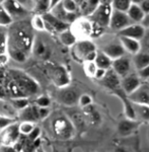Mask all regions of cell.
Instances as JSON below:
<instances>
[{"label": "cell", "instance_id": "f6af8a7d", "mask_svg": "<svg viewBox=\"0 0 149 152\" xmlns=\"http://www.w3.org/2000/svg\"><path fill=\"white\" fill-rule=\"evenodd\" d=\"M107 70H104V69H101V68H97L96 72V75H94V79H96L97 81H101L102 79H104V77L106 76L107 74Z\"/></svg>", "mask_w": 149, "mask_h": 152}, {"label": "cell", "instance_id": "681fc988", "mask_svg": "<svg viewBox=\"0 0 149 152\" xmlns=\"http://www.w3.org/2000/svg\"><path fill=\"white\" fill-rule=\"evenodd\" d=\"M0 152H16L15 149L13 148V146H9V145H0Z\"/></svg>", "mask_w": 149, "mask_h": 152}, {"label": "cell", "instance_id": "8d00e7d4", "mask_svg": "<svg viewBox=\"0 0 149 152\" xmlns=\"http://www.w3.org/2000/svg\"><path fill=\"white\" fill-rule=\"evenodd\" d=\"M84 72L88 77H94L97 70L96 62H84Z\"/></svg>", "mask_w": 149, "mask_h": 152}, {"label": "cell", "instance_id": "9f6ffc18", "mask_svg": "<svg viewBox=\"0 0 149 152\" xmlns=\"http://www.w3.org/2000/svg\"><path fill=\"white\" fill-rule=\"evenodd\" d=\"M115 152H128L126 148H122V147H120V148H117Z\"/></svg>", "mask_w": 149, "mask_h": 152}, {"label": "cell", "instance_id": "5b68a950", "mask_svg": "<svg viewBox=\"0 0 149 152\" xmlns=\"http://www.w3.org/2000/svg\"><path fill=\"white\" fill-rule=\"evenodd\" d=\"M53 129L59 138L67 140L73 137L75 132L72 122L65 116H59L53 121Z\"/></svg>", "mask_w": 149, "mask_h": 152}, {"label": "cell", "instance_id": "4316f807", "mask_svg": "<svg viewBox=\"0 0 149 152\" xmlns=\"http://www.w3.org/2000/svg\"><path fill=\"white\" fill-rule=\"evenodd\" d=\"M133 65L138 71L144 69L149 65V54L148 53H138L133 58Z\"/></svg>", "mask_w": 149, "mask_h": 152}, {"label": "cell", "instance_id": "8992f818", "mask_svg": "<svg viewBox=\"0 0 149 152\" xmlns=\"http://www.w3.org/2000/svg\"><path fill=\"white\" fill-rule=\"evenodd\" d=\"M47 72L53 83L58 87L63 88L69 85L70 76L65 67L61 65H49L47 67Z\"/></svg>", "mask_w": 149, "mask_h": 152}, {"label": "cell", "instance_id": "3957f363", "mask_svg": "<svg viewBox=\"0 0 149 152\" xmlns=\"http://www.w3.org/2000/svg\"><path fill=\"white\" fill-rule=\"evenodd\" d=\"M7 76L16 83V85L23 92V96L26 97L28 95H33L39 92L40 86L31 76L20 70H9L6 72Z\"/></svg>", "mask_w": 149, "mask_h": 152}, {"label": "cell", "instance_id": "7a4b0ae2", "mask_svg": "<svg viewBox=\"0 0 149 152\" xmlns=\"http://www.w3.org/2000/svg\"><path fill=\"white\" fill-rule=\"evenodd\" d=\"M99 82L107 90L111 91V94H115L122 100L124 105V110H125L126 118L131 120H136V114H135V110H134L133 102L129 99L128 95L125 92V90L123 89L121 77L113 69H110L107 71V74L104 77V79H102Z\"/></svg>", "mask_w": 149, "mask_h": 152}, {"label": "cell", "instance_id": "d6a6232c", "mask_svg": "<svg viewBox=\"0 0 149 152\" xmlns=\"http://www.w3.org/2000/svg\"><path fill=\"white\" fill-rule=\"evenodd\" d=\"M12 23H13L12 18L8 14V12L3 8V6L0 5V26H11Z\"/></svg>", "mask_w": 149, "mask_h": 152}, {"label": "cell", "instance_id": "60d3db41", "mask_svg": "<svg viewBox=\"0 0 149 152\" xmlns=\"http://www.w3.org/2000/svg\"><path fill=\"white\" fill-rule=\"evenodd\" d=\"M51 104V100L47 96H41L37 99V105L39 107H48Z\"/></svg>", "mask_w": 149, "mask_h": 152}, {"label": "cell", "instance_id": "680465c9", "mask_svg": "<svg viewBox=\"0 0 149 152\" xmlns=\"http://www.w3.org/2000/svg\"><path fill=\"white\" fill-rule=\"evenodd\" d=\"M74 1L76 2V3L78 4V6H79L80 4H82V3H83L84 1H86V0H74Z\"/></svg>", "mask_w": 149, "mask_h": 152}, {"label": "cell", "instance_id": "f546056e", "mask_svg": "<svg viewBox=\"0 0 149 152\" xmlns=\"http://www.w3.org/2000/svg\"><path fill=\"white\" fill-rule=\"evenodd\" d=\"M134 110H135L136 119H140L142 121H149V105L144 104H133Z\"/></svg>", "mask_w": 149, "mask_h": 152}, {"label": "cell", "instance_id": "9a60e30c", "mask_svg": "<svg viewBox=\"0 0 149 152\" xmlns=\"http://www.w3.org/2000/svg\"><path fill=\"white\" fill-rule=\"evenodd\" d=\"M20 135L21 134L20 131H19V126L12 124L5 128V130L3 131V133L1 135V141L4 145L13 146L18 141Z\"/></svg>", "mask_w": 149, "mask_h": 152}, {"label": "cell", "instance_id": "ee69618b", "mask_svg": "<svg viewBox=\"0 0 149 152\" xmlns=\"http://www.w3.org/2000/svg\"><path fill=\"white\" fill-rule=\"evenodd\" d=\"M40 133H41V130L39 129V128H35V129L33 130V131H31V133L28 136V140H31V142H34L35 140H37V139H39Z\"/></svg>", "mask_w": 149, "mask_h": 152}, {"label": "cell", "instance_id": "4dcf8cb0", "mask_svg": "<svg viewBox=\"0 0 149 152\" xmlns=\"http://www.w3.org/2000/svg\"><path fill=\"white\" fill-rule=\"evenodd\" d=\"M36 3L35 12L38 14H42L48 12L49 9H51V0H34Z\"/></svg>", "mask_w": 149, "mask_h": 152}, {"label": "cell", "instance_id": "7bdbcfd3", "mask_svg": "<svg viewBox=\"0 0 149 152\" xmlns=\"http://www.w3.org/2000/svg\"><path fill=\"white\" fill-rule=\"evenodd\" d=\"M34 149H36L35 146H34V143L31 140H28H28H26V142L24 143V145L23 147V151L21 152H33Z\"/></svg>", "mask_w": 149, "mask_h": 152}, {"label": "cell", "instance_id": "d6986e66", "mask_svg": "<svg viewBox=\"0 0 149 152\" xmlns=\"http://www.w3.org/2000/svg\"><path fill=\"white\" fill-rule=\"evenodd\" d=\"M138 125L139 123L136 120H131L126 118V119H123L119 122L118 126H117V133L121 137H128L136 131V129L138 128Z\"/></svg>", "mask_w": 149, "mask_h": 152}, {"label": "cell", "instance_id": "ac0fdd59", "mask_svg": "<svg viewBox=\"0 0 149 152\" xmlns=\"http://www.w3.org/2000/svg\"><path fill=\"white\" fill-rule=\"evenodd\" d=\"M128 97L133 104L149 105V85L142 84L136 91L128 95Z\"/></svg>", "mask_w": 149, "mask_h": 152}, {"label": "cell", "instance_id": "4fadbf2b", "mask_svg": "<svg viewBox=\"0 0 149 152\" xmlns=\"http://www.w3.org/2000/svg\"><path fill=\"white\" fill-rule=\"evenodd\" d=\"M51 12H52L57 18H59L60 20L64 21V23L68 24H73L78 18H81L79 12H68L67 10H65L64 7L61 4V2L58 3L56 6H54L53 8L51 9Z\"/></svg>", "mask_w": 149, "mask_h": 152}, {"label": "cell", "instance_id": "277c9868", "mask_svg": "<svg viewBox=\"0 0 149 152\" xmlns=\"http://www.w3.org/2000/svg\"><path fill=\"white\" fill-rule=\"evenodd\" d=\"M71 31L79 40H89L91 37H96V34L101 33L104 28L96 26L88 18H79L72 24Z\"/></svg>", "mask_w": 149, "mask_h": 152}, {"label": "cell", "instance_id": "816d5d0a", "mask_svg": "<svg viewBox=\"0 0 149 152\" xmlns=\"http://www.w3.org/2000/svg\"><path fill=\"white\" fill-rule=\"evenodd\" d=\"M141 24L144 26V28H149V14H146L145 18H144L143 21L141 23Z\"/></svg>", "mask_w": 149, "mask_h": 152}, {"label": "cell", "instance_id": "44dd1931", "mask_svg": "<svg viewBox=\"0 0 149 152\" xmlns=\"http://www.w3.org/2000/svg\"><path fill=\"white\" fill-rule=\"evenodd\" d=\"M31 52H33V54L37 58L42 59V60H48L51 55L50 49L41 39H36L34 41Z\"/></svg>", "mask_w": 149, "mask_h": 152}, {"label": "cell", "instance_id": "e0dca14e", "mask_svg": "<svg viewBox=\"0 0 149 152\" xmlns=\"http://www.w3.org/2000/svg\"><path fill=\"white\" fill-rule=\"evenodd\" d=\"M131 66H132V63H131L130 58L126 57V56H123V57L118 58L113 61L112 69H113L120 77L123 78L128 74H130Z\"/></svg>", "mask_w": 149, "mask_h": 152}, {"label": "cell", "instance_id": "603a6c76", "mask_svg": "<svg viewBox=\"0 0 149 152\" xmlns=\"http://www.w3.org/2000/svg\"><path fill=\"white\" fill-rule=\"evenodd\" d=\"M19 118L23 120V122H34L38 121L40 119V115H39V107L36 105H28L26 109L21 110L19 113Z\"/></svg>", "mask_w": 149, "mask_h": 152}, {"label": "cell", "instance_id": "db71d44e", "mask_svg": "<svg viewBox=\"0 0 149 152\" xmlns=\"http://www.w3.org/2000/svg\"><path fill=\"white\" fill-rule=\"evenodd\" d=\"M61 1H62V0H51V9H52L54 6L57 5L58 3H60Z\"/></svg>", "mask_w": 149, "mask_h": 152}, {"label": "cell", "instance_id": "836d02e7", "mask_svg": "<svg viewBox=\"0 0 149 152\" xmlns=\"http://www.w3.org/2000/svg\"><path fill=\"white\" fill-rule=\"evenodd\" d=\"M31 23L33 28L37 29V31H46L45 29V21L42 18V15L40 14H37V15L34 16L33 18L31 19Z\"/></svg>", "mask_w": 149, "mask_h": 152}, {"label": "cell", "instance_id": "bcb514c9", "mask_svg": "<svg viewBox=\"0 0 149 152\" xmlns=\"http://www.w3.org/2000/svg\"><path fill=\"white\" fill-rule=\"evenodd\" d=\"M138 75L140 76L141 79H149V65L144 68V69L138 71Z\"/></svg>", "mask_w": 149, "mask_h": 152}, {"label": "cell", "instance_id": "94428289", "mask_svg": "<svg viewBox=\"0 0 149 152\" xmlns=\"http://www.w3.org/2000/svg\"><path fill=\"white\" fill-rule=\"evenodd\" d=\"M38 152H44L43 150H38Z\"/></svg>", "mask_w": 149, "mask_h": 152}, {"label": "cell", "instance_id": "b9f144b4", "mask_svg": "<svg viewBox=\"0 0 149 152\" xmlns=\"http://www.w3.org/2000/svg\"><path fill=\"white\" fill-rule=\"evenodd\" d=\"M13 123V120L8 119V118H4V117H0V130L7 128L8 126H10Z\"/></svg>", "mask_w": 149, "mask_h": 152}, {"label": "cell", "instance_id": "91938a15", "mask_svg": "<svg viewBox=\"0 0 149 152\" xmlns=\"http://www.w3.org/2000/svg\"><path fill=\"white\" fill-rule=\"evenodd\" d=\"M5 1H7V0H0V5H1V4H3Z\"/></svg>", "mask_w": 149, "mask_h": 152}, {"label": "cell", "instance_id": "f907efd6", "mask_svg": "<svg viewBox=\"0 0 149 152\" xmlns=\"http://www.w3.org/2000/svg\"><path fill=\"white\" fill-rule=\"evenodd\" d=\"M7 61H8V57H7L5 54H0V65L6 64Z\"/></svg>", "mask_w": 149, "mask_h": 152}, {"label": "cell", "instance_id": "cb8c5ba5", "mask_svg": "<svg viewBox=\"0 0 149 152\" xmlns=\"http://www.w3.org/2000/svg\"><path fill=\"white\" fill-rule=\"evenodd\" d=\"M101 5L99 0H86L79 5V13L83 18H88Z\"/></svg>", "mask_w": 149, "mask_h": 152}, {"label": "cell", "instance_id": "c3c4849f", "mask_svg": "<svg viewBox=\"0 0 149 152\" xmlns=\"http://www.w3.org/2000/svg\"><path fill=\"white\" fill-rule=\"evenodd\" d=\"M140 7L142 8V10L144 11V13L146 14H149V0H145V1H143L142 3L139 4Z\"/></svg>", "mask_w": 149, "mask_h": 152}, {"label": "cell", "instance_id": "e575fe53", "mask_svg": "<svg viewBox=\"0 0 149 152\" xmlns=\"http://www.w3.org/2000/svg\"><path fill=\"white\" fill-rule=\"evenodd\" d=\"M61 4L68 12H79V6L74 0H62Z\"/></svg>", "mask_w": 149, "mask_h": 152}, {"label": "cell", "instance_id": "7402d4cb", "mask_svg": "<svg viewBox=\"0 0 149 152\" xmlns=\"http://www.w3.org/2000/svg\"><path fill=\"white\" fill-rule=\"evenodd\" d=\"M120 42L123 45L126 52H128L129 54H132V55L135 56L136 54L140 53L141 50L140 41L134 40V39L131 38H127V37H120Z\"/></svg>", "mask_w": 149, "mask_h": 152}, {"label": "cell", "instance_id": "ba28073f", "mask_svg": "<svg viewBox=\"0 0 149 152\" xmlns=\"http://www.w3.org/2000/svg\"><path fill=\"white\" fill-rule=\"evenodd\" d=\"M42 18L45 21V29L49 33L52 34H60L66 29L70 28V24L64 23L57 18L52 12H46L42 14Z\"/></svg>", "mask_w": 149, "mask_h": 152}, {"label": "cell", "instance_id": "ffe728a7", "mask_svg": "<svg viewBox=\"0 0 149 152\" xmlns=\"http://www.w3.org/2000/svg\"><path fill=\"white\" fill-rule=\"evenodd\" d=\"M102 52L114 61L116 59L125 56L126 51L124 49L123 45L121 44V42H118V43L113 42V43H110L104 46V49H102Z\"/></svg>", "mask_w": 149, "mask_h": 152}, {"label": "cell", "instance_id": "6f0895ef", "mask_svg": "<svg viewBox=\"0 0 149 152\" xmlns=\"http://www.w3.org/2000/svg\"><path fill=\"white\" fill-rule=\"evenodd\" d=\"M143 1H145V0H132V2L135 4H140V3H142Z\"/></svg>", "mask_w": 149, "mask_h": 152}, {"label": "cell", "instance_id": "6da1fadb", "mask_svg": "<svg viewBox=\"0 0 149 152\" xmlns=\"http://www.w3.org/2000/svg\"><path fill=\"white\" fill-rule=\"evenodd\" d=\"M33 26L26 19L15 21L7 31V50L14 61L23 63L28 59L34 45Z\"/></svg>", "mask_w": 149, "mask_h": 152}, {"label": "cell", "instance_id": "11a10c76", "mask_svg": "<svg viewBox=\"0 0 149 152\" xmlns=\"http://www.w3.org/2000/svg\"><path fill=\"white\" fill-rule=\"evenodd\" d=\"M33 143H34V146H35V148L37 149V148H39V146L41 145V140H40V139H37V140L34 141Z\"/></svg>", "mask_w": 149, "mask_h": 152}, {"label": "cell", "instance_id": "52a82bcc", "mask_svg": "<svg viewBox=\"0 0 149 152\" xmlns=\"http://www.w3.org/2000/svg\"><path fill=\"white\" fill-rule=\"evenodd\" d=\"M112 11H113L112 5H104V4H101V5L97 7L96 10L90 16H88V18L96 26H99L102 28H106L107 26H110Z\"/></svg>", "mask_w": 149, "mask_h": 152}, {"label": "cell", "instance_id": "30bf717a", "mask_svg": "<svg viewBox=\"0 0 149 152\" xmlns=\"http://www.w3.org/2000/svg\"><path fill=\"white\" fill-rule=\"evenodd\" d=\"M131 24H133V21L130 19L129 15L127 14V12L113 9L111 21H110V26H109L112 31L120 33L121 31H123L124 28H126L127 26H131Z\"/></svg>", "mask_w": 149, "mask_h": 152}, {"label": "cell", "instance_id": "d4e9b609", "mask_svg": "<svg viewBox=\"0 0 149 152\" xmlns=\"http://www.w3.org/2000/svg\"><path fill=\"white\" fill-rule=\"evenodd\" d=\"M127 14L129 15L131 20L133 21V23H141L144 18H145V13H144L140 5L135 3H132L130 8L127 11Z\"/></svg>", "mask_w": 149, "mask_h": 152}, {"label": "cell", "instance_id": "74e56055", "mask_svg": "<svg viewBox=\"0 0 149 152\" xmlns=\"http://www.w3.org/2000/svg\"><path fill=\"white\" fill-rule=\"evenodd\" d=\"M12 104L16 109L21 111V110L26 109V107H28V100L26 97H19V99H14L12 100Z\"/></svg>", "mask_w": 149, "mask_h": 152}, {"label": "cell", "instance_id": "5bb4252c", "mask_svg": "<svg viewBox=\"0 0 149 152\" xmlns=\"http://www.w3.org/2000/svg\"><path fill=\"white\" fill-rule=\"evenodd\" d=\"M141 80L142 79L140 78V76L136 74V73H130V74L122 78V86H123V89L125 90L127 95L133 94L143 84Z\"/></svg>", "mask_w": 149, "mask_h": 152}, {"label": "cell", "instance_id": "484cf974", "mask_svg": "<svg viewBox=\"0 0 149 152\" xmlns=\"http://www.w3.org/2000/svg\"><path fill=\"white\" fill-rule=\"evenodd\" d=\"M94 62H96L97 68H101V69H104V70L112 69V66H113V60L107 55H106L102 51L97 52L96 59Z\"/></svg>", "mask_w": 149, "mask_h": 152}, {"label": "cell", "instance_id": "8fae6325", "mask_svg": "<svg viewBox=\"0 0 149 152\" xmlns=\"http://www.w3.org/2000/svg\"><path fill=\"white\" fill-rule=\"evenodd\" d=\"M3 8L8 12L12 19L15 21L23 20L30 15L31 12L23 7L16 0H7L3 4H1Z\"/></svg>", "mask_w": 149, "mask_h": 152}, {"label": "cell", "instance_id": "7c38bea8", "mask_svg": "<svg viewBox=\"0 0 149 152\" xmlns=\"http://www.w3.org/2000/svg\"><path fill=\"white\" fill-rule=\"evenodd\" d=\"M80 94L77 89L73 87L66 86L63 88H60L57 94V99L58 102L65 105H74L79 102Z\"/></svg>", "mask_w": 149, "mask_h": 152}, {"label": "cell", "instance_id": "7dc6e473", "mask_svg": "<svg viewBox=\"0 0 149 152\" xmlns=\"http://www.w3.org/2000/svg\"><path fill=\"white\" fill-rule=\"evenodd\" d=\"M49 111L48 107H39V115H40V119H45L46 117L49 115Z\"/></svg>", "mask_w": 149, "mask_h": 152}, {"label": "cell", "instance_id": "2e32d148", "mask_svg": "<svg viewBox=\"0 0 149 152\" xmlns=\"http://www.w3.org/2000/svg\"><path fill=\"white\" fill-rule=\"evenodd\" d=\"M146 29L141 23H133L131 26H127L123 31H121L119 34L120 37H127V38H131L134 40L140 41L142 40L145 36Z\"/></svg>", "mask_w": 149, "mask_h": 152}, {"label": "cell", "instance_id": "f5cc1de1", "mask_svg": "<svg viewBox=\"0 0 149 152\" xmlns=\"http://www.w3.org/2000/svg\"><path fill=\"white\" fill-rule=\"evenodd\" d=\"M99 3L104 4V5H112L113 0H99Z\"/></svg>", "mask_w": 149, "mask_h": 152}, {"label": "cell", "instance_id": "ab89813d", "mask_svg": "<svg viewBox=\"0 0 149 152\" xmlns=\"http://www.w3.org/2000/svg\"><path fill=\"white\" fill-rule=\"evenodd\" d=\"M79 104L83 107H86L88 105H91L92 104V97L90 95L84 94H81L79 97Z\"/></svg>", "mask_w": 149, "mask_h": 152}, {"label": "cell", "instance_id": "83f0119b", "mask_svg": "<svg viewBox=\"0 0 149 152\" xmlns=\"http://www.w3.org/2000/svg\"><path fill=\"white\" fill-rule=\"evenodd\" d=\"M85 116L88 118L89 122L92 125H99L102 122V116L99 114V112L96 110V107H94L93 105H88L86 107H83Z\"/></svg>", "mask_w": 149, "mask_h": 152}, {"label": "cell", "instance_id": "f1b7e54d", "mask_svg": "<svg viewBox=\"0 0 149 152\" xmlns=\"http://www.w3.org/2000/svg\"><path fill=\"white\" fill-rule=\"evenodd\" d=\"M59 40L63 45L67 46V47H70V46L73 47V46L76 44L77 38H76V36L73 34L71 28H68L59 34Z\"/></svg>", "mask_w": 149, "mask_h": 152}, {"label": "cell", "instance_id": "9c48e42d", "mask_svg": "<svg viewBox=\"0 0 149 152\" xmlns=\"http://www.w3.org/2000/svg\"><path fill=\"white\" fill-rule=\"evenodd\" d=\"M96 51V46L90 40H79L72 48V55L78 61H83L87 55Z\"/></svg>", "mask_w": 149, "mask_h": 152}, {"label": "cell", "instance_id": "1f68e13d", "mask_svg": "<svg viewBox=\"0 0 149 152\" xmlns=\"http://www.w3.org/2000/svg\"><path fill=\"white\" fill-rule=\"evenodd\" d=\"M132 3H133L132 0H113L112 7H113V9H116V10L127 12L132 5Z\"/></svg>", "mask_w": 149, "mask_h": 152}, {"label": "cell", "instance_id": "d590c367", "mask_svg": "<svg viewBox=\"0 0 149 152\" xmlns=\"http://www.w3.org/2000/svg\"><path fill=\"white\" fill-rule=\"evenodd\" d=\"M18 126H19L20 134L24 135V136H28V135L31 133V131L36 128V127L34 126V123H31V122H23V123L20 125H18Z\"/></svg>", "mask_w": 149, "mask_h": 152}, {"label": "cell", "instance_id": "f35d334b", "mask_svg": "<svg viewBox=\"0 0 149 152\" xmlns=\"http://www.w3.org/2000/svg\"><path fill=\"white\" fill-rule=\"evenodd\" d=\"M21 6L24 7L28 11H35L36 9V3L34 0H16Z\"/></svg>", "mask_w": 149, "mask_h": 152}]
</instances>
